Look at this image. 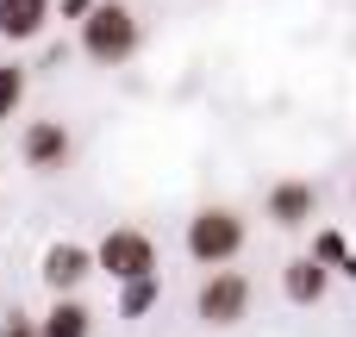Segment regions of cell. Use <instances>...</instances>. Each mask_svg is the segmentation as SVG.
<instances>
[{"label":"cell","mask_w":356,"mask_h":337,"mask_svg":"<svg viewBox=\"0 0 356 337\" xmlns=\"http://www.w3.org/2000/svg\"><path fill=\"white\" fill-rule=\"evenodd\" d=\"M81 56L94 63V69H125L131 56H138V44H144V19L125 6V0H100L88 19H81Z\"/></svg>","instance_id":"cell-1"},{"label":"cell","mask_w":356,"mask_h":337,"mask_svg":"<svg viewBox=\"0 0 356 337\" xmlns=\"http://www.w3.org/2000/svg\"><path fill=\"white\" fill-rule=\"evenodd\" d=\"M313 256H319V263H325V269L338 275V263L350 256V244H344V231H319V238H313Z\"/></svg>","instance_id":"cell-13"},{"label":"cell","mask_w":356,"mask_h":337,"mask_svg":"<svg viewBox=\"0 0 356 337\" xmlns=\"http://www.w3.org/2000/svg\"><path fill=\"white\" fill-rule=\"evenodd\" d=\"M250 300H257L250 275H238V269H207V281L194 288V319H200L207 331H232V325L250 319Z\"/></svg>","instance_id":"cell-3"},{"label":"cell","mask_w":356,"mask_h":337,"mask_svg":"<svg viewBox=\"0 0 356 337\" xmlns=\"http://www.w3.org/2000/svg\"><path fill=\"white\" fill-rule=\"evenodd\" d=\"M19 156H25V169L56 175V169H69V156H75V131H69L63 119H31V125L19 131Z\"/></svg>","instance_id":"cell-5"},{"label":"cell","mask_w":356,"mask_h":337,"mask_svg":"<svg viewBox=\"0 0 356 337\" xmlns=\"http://www.w3.org/2000/svg\"><path fill=\"white\" fill-rule=\"evenodd\" d=\"M263 219H269L275 231H300V225H313V219H319V188L300 181V175H282V181L269 188V200H263Z\"/></svg>","instance_id":"cell-6"},{"label":"cell","mask_w":356,"mask_h":337,"mask_svg":"<svg viewBox=\"0 0 356 337\" xmlns=\"http://www.w3.org/2000/svg\"><path fill=\"white\" fill-rule=\"evenodd\" d=\"M338 275H344V281H356V250L344 256V263H338Z\"/></svg>","instance_id":"cell-16"},{"label":"cell","mask_w":356,"mask_h":337,"mask_svg":"<svg viewBox=\"0 0 356 337\" xmlns=\"http://www.w3.org/2000/svg\"><path fill=\"white\" fill-rule=\"evenodd\" d=\"M244 238H250V225H244L238 206H200L188 219V231H181V250L200 269H225V263L244 256Z\"/></svg>","instance_id":"cell-2"},{"label":"cell","mask_w":356,"mask_h":337,"mask_svg":"<svg viewBox=\"0 0 356 337\" xmlns=\"http://www.w3.org/2000/svg\"><path fill=\"white\" fill-rule=\"evenodd\" d=\"M350 206H356V181H350Z\"/></svg>","instance_id":"cell-17"},{"label":"cell","mask_w":356,"mask_h":337,"mask_svg":"<svg viewBox=\"0 0 356 337\" xmlns=\"http://www.w3.org/2000/svg\"><path fill=\"white\" fill-rule=\"evenodd\" d=\"M38 337H94V313H88L75 294H56L50 313L38 319Z\"/></svg>","instance_id":"cell-10"},{"label":"cell","mask_w":356,"mask_h":337,"mask_svg":"<svg viewBox=\"0 0 356 337\" xmlns=\"http://www.w3.org/2000/svg\"><path fill=\"white\" fill-rule=\"evenodd\" d=\"M94 269H100L113 288L156 275V244H150V231H138V225H113V231L94 244Z\"/></svg>","instance_id":"cell-4"},{"label":"cell","mask_w":356,"mask_h":337,"mask_svg":"<svg viewBox=\"0 0 356 337\" xmlns=\"http://www.w3.org/2000/svg\"><path fill=\"white\" fill-rule=\"evenodd\" d=\"M56 19V0H0V44H38Z\"/></svg>","instance_id":"cell-8"},{"label":"cell","mask_w":356,"mask_h":337,"mask_svg":"<svg viewBox=\"0 0 356 337\" xmlns=\"http://www.w3.org/2000/svg\"><path fill=\"white\" fill-rule=\"evenodd\" d=\"M282 294H288L294 306H319V300L332 294V269H325L319 256H294V263L282 269Z\"/></svg>","instance_id":"cell-9"},{"label":"cell","mask_w":356,"mask_h":337,"mask_svg":"<svg viewBox=\"0 0 356 337\" xmlns=\"http://www.w3.org/2000/svg\"><path fill=\"white\" fill-rule=\"evenodd\" d=\"M25 100V69L19 63H0V119H13Z\"/></svg>","instance_id":"cell-12"},{"label":"cell","mask_w":356,"mask_h":337,"mask_svg":"<svg viewBox=\"0 0 356 337\" xmlns=\"http://www.w3.org/2000/svg\"><path fill=\"white\" fill-rule=\"evenodd\" d=\"M0 337H38V319L31 313H6L0 319Z\"/></svg>","instance_id":"cell-14"},{"label":"cell","mask_w":356,"mask_h":337,"mask_svg":"<svg viewBox=\"0 0 356 337\" xmlns=\"http://www.w3.org/2000/svg\"><path fill=\"white\" fill-rule=\"evenodd\" d=\"M156 294H163V281H156V275L125 281V288H119V319H144V313L156 306Z\"/></svg>","instance_id":"cell-11"},{"label":"cell","mask_w":356,"mask_h":337,"mask_svg":"<svg viewBox=\"0 0 356 337\" xmlns=\"http://www.w3.org/2000/svg\"><path fill=\"white\" fill-rule=\"evenodd\" d=\"M94 6H100V0H63V19H75V25H81V19H88Z\"/></svg>","instance_id":"cell-15"},{"label":"cell","mask_w":356,"mask_h":337,"mask_svg":"<svg viewBox=\"0 0 356 337\" xmlns=\"http://www.w3.org/2000/svg\"><path fill=\"white\" fill-rule=\"evenodd\" d=\"M38 275H44V288H50V294H75V288H81L88 275H100V269H94V250H88V244L63 238V244H50V250H44Z\"/></svg>","instance_id":"cell-7"}]
</instances>
